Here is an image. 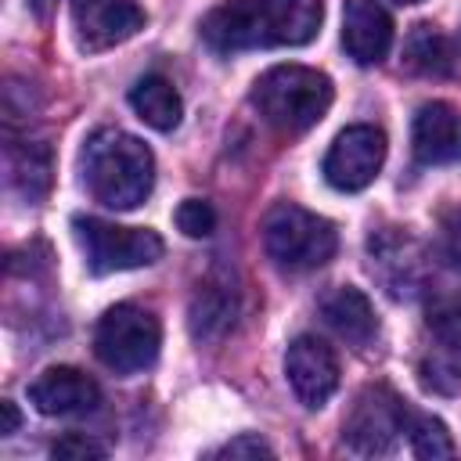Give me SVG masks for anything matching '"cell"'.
Listing matches in <instances>:
<instances>
[{
	"mask_svg": "<svg viewBox=\"0 0 461 461\" xmlns=\"http://www.w3.org/2000/svg\"><path fill=\"white\" fill-rule=\"evenodd\" d=\"M79 173L94 202L108 209H137L155 187V155L140 137L104 126L83 140Z\"/></svg>",
	"mask_w": 461,
	"mask_h": 461,
	"instance_id": "obj_2",
	"label": "cell"
},
{
	"mask_svg": "<svg viewBox=\"0 0 461 461\" xmlns=\"http://www.w3.org/2000/svg\"><path fill=\"white\" fill-rule=\"evenodd\" d=\"M321 0H230L205 14L202 40L220 50L252 47H303L321 32Z\"/></svg>",
	"mask_w": 461,
	"mask_h": 461,
	"instance_id": "obj_1",
	"label": "cell"
},
{
	"mask_svg": "<svg viewBox=\"0 0 461 461\" xmlns=\"http://www.w3.org/2000/svg\"><path fill=\"white\" fill-rule=\"evenodd\" d=\"M130 108L137 112V119H144L158 133L176 130V122L184 115V101H180L176 86L158 72H151L130 86Z\"/></svg>",
	"mask_w": 461,
	"mask_h": 461,
	"instance_id": "obj_16",
	"label": "cell"
},
{
	"mask_svg": "<svg viewBox=\"0 0 461 461\" xmlns=\"http://www.w3.org/2000/svg\"><path fill=\"white\" fill-rule=\"evenodd\" d=\"M187 324H191V335L198 342H216L223 339L230 328H234V317H238V292L230 281H216V277H205L194 295H191V310H187Z\"/></svg>",
	"mask_w": 461,
	"mask_h": 461,
	"instance_id": "obj_14",
	"label": "cell"
},
{
	"mask_svg": "<svg viewBox=\"0 0 461 461\" xmlns=\"http://www.w3.org/2000/svg\"><path fill=\"white\" fill-rule=\"evenodd\" d=\"M342 47L357 65H378L393 47V18L378 0H346Z\"/></svg>",
	"mask_w": 461,
	"mask_h": 461,
	"instance_id": "obj_12",
	"label": "cell"
},
{
	"mask_svg": "<svg viewBox=\"0 0 461 461\" xmlns=\"http://www.w3.org/2000/svg\"><path fill=\"white\" fill-rule=\"evenodd\" d=\"M429 324L432 328H461V292H447L436 303H429Z\"/></svg>",
	"mask_w": 461,
	"mask_h": 461,
	"instance_id": "obj_24",
	"label": "cell"
},
{
	"mask_svg": "<svg viewBox=\"0 0 461 461\" xmlns=\"http://www.w3.org/2000/svg\"><path fill=\"white\" fill-rule=\"evenodd\" d=\"M335 86L306 65H274L252 83V104L281 133H306L331 108Z\"/></svg>",
	"mask_w": 461,
	"mask_h": 461,
	"instance_id": "obj_3",
	"label": "cell"
},
{
	"mask_svg": "<svg viewBox=\"0 0 461 461\" xmlns=\"http://www.w3.org/2000/svg\"><path fill=\"white\" fill-rule=\"evenodd\" d=\"M411 148H414V158L425 162V166L454 158L457 148H461L457 112L447 101H425L414 112V122H411Z\"/></svg>",
	"mask_w": 461,
	"mask_h": 461,
	"instance_id": "obj_13",
	"label": "cell"
},
{
	"mask_svg": "<svg viewBox=\"0 0 461 461\" xmlns=\"http://www.w3.org/2000/svg\"><path fill=\"white\" fill-rule=\"evenodd\" d=\"M176 227L187 238H209L216 230V209L205 198H184L176 205Z\"/></svg>",
	"mask_w": 461,
	"mask_h": 461,
	"instance_id": "obj_21",
	"label": "cell"
},
{
	"mask_svg": "<svg viewBox=\"0 0 461 461\" xmlns=\"http://www.w3.org/2000/svg\"><path fill=\"white\" fill-rule=\"evenodd\" d=\"M385 162V133L371 122L346 126L328 155H324V180L335 191H364Z\"/></svg>",
	"mask_w": 461,
	"mask_h": 461,
	"instance_id": "obj_8",
	"label": "cell"
},
{
	"mask_svg": "<svg viewBox=\"0 0 461 461\" xmlns=\"http://www.w3.org/2000/svg\"><path fill=\"white\" fill-rule=\"evenodd\" d=\"M407 439H411V450L418 457H454V439L447 432V425L432 414H418L407 421Z\"/></svg>",
	"mask_w": 461,
	"mask_h": 461,
	"instance_id": "obj_20",
	"label": "cell"
},
{
	"mask_svg": "<svg viewBox=\"0 0 461 461\" xmlns=\"http://www.w3.org/2000/svg\"><path fill=\"white\" fill-rule=\"evenodd\" d=\"M0 414H4L0 432H4V436H11V432L18 429V421H22V418H18V411H14V403H11V400H4V403H0Z\"/></svg>",
	"mask_w": 461,
	"mask_h": 461,
	"instance_id": "obj_27",
	"label": "cell"
},
{
	"mask_svg": "<svg viewBox=\"0 0 461 461\" xmlns=\"http://www.w3.org/2000/svg\"><path fill=\"white\" fill-rule=\"evenodd\" d=\"M285 375L292 393L299 396L303 407H324L331 400V393L339 389V360L331 353V346L317 335H299L292 339L288 353H285Z\"/></svg>",
	"mask_w": 461,
	"mask_h": 461,
	"instance_id": "obj_9",
	"label": "cell"
},
{
	"mask_svg": "<svg viewBox=\"0 0 461 461\" xmlns=\"http://www.w3.org/2000/svg\"><path fill=\"white\" fill-rule=\"evenodd\" d=\"M72 25L83 50H108L144 29V11L133 0H72Z\"/></svg>",
	"mask_w": 461,
	"mask_h": 461,
	"instance_id": "obj_10",
	"label": "cell"
},
{
	"mask_svg": "<svg viewBox=\"0 0 461 461\" xmlns=\"http://www.w3.org/2000/svg\"><path fill=\"white\" fill-rule=\"evenodd\" d=\"M367 249H371V267H382V263H393V259H396V252L389 249V238H385V234H378V238L371 234ZM414 281H418V263H396V277L389 281V292L400 295L403 285L414 288Z\"/></svg>",
	"mask_w": 461,
	"mask_h": 461,
	"instance_id": "obj_22",
	"label": "cell"
},
{
	"mask_svg": "<svg viewBox=\"0 0 461 461\" xmlns=\"http://www.w3.org/2000/svg\"><path fill=\"white\" fill-rule=\"evenodd\" d=\"M50 457L54 461H90V457H104V447L86 432H68L50 447Z\"/></svg>",
	"mask_w": 461,
	"mask_h": 461,
	"instance_id": "obj_23",
	"label": "cell"
},
{
	"mask_svg": "<svg viewBox=\"0 0 461 461\" xmlns=\"http://www.w3.org/2000/svg\"><path fill=\"white\" fill-rule=\"evenodd\" d=\"M72 230H76V241L94 274L151 267L166 249L162 238L148 227H119V223H108L97 216H76Z\"/></svg>",
	"mask_w": 461,
	"mask_h": 461,
	"instance_id": "obj_6",
	"label": "cell"
},
{
	"mask_svg": "<svg viewBox=\"0 0 461 461\" xmlns=\"http://www.w3.org/2000/svg\"><path fill=\"white\" fill-rule=\"evenodd\" d=\"M421 382L432 393H461V328H436V342L425 349Z\"/></svg>",
	"mask_w": 461,
	"mask_h": 461,
	"instance_id": "obj_18",
	"label": "cell"
},
{
	"mask_svg": "<svg viewBox=\"0 0 461 461\" xmlns=\"http://www.w3.org/2000/svg\"><path fill=\"white\" fill-rule=\"evenodd\" d=\"M7 180L22 198L40 202L50 187V148L43 140H7Z\"/></svg>",
	"mask_w": 461,
	"mask_h": 461,
	"instance_id": "obj_17",
	"label": "cell"
},
{
	"mask_svg": "<svg viewBox=\"0 0 461 461\" xmlns=\"http://www.w3.org/2000/svg\"><path fill=\"white\" fill-rule=\"evenodd\" d=\"M396 4H421V0H396Z\"/></svg>",
	"mask_w": 461,
	"mask_h": 461,
	"instance_id": "obj_28",
	"label": "cell"
},
{
	"mask_svg": "<svg viewBox=\"0 0 461 461\" xmlns=\"http://www.w3.org/2000/svg\"><path fill=\"white\" fill-rule=\"evenodd\" d=\"M403 61H407V68H414L421 76H447L454 65L450 40L436 25L418 22L403 40Z\"/></svg>",
	"mask_w": 461,
	"mask_h": 461,
	"instance_id": "obj_19",
	"label": "cell"
},
{
	"mask_svg": "<svg viewBox=\"0 0 461 461\" xmlns=\"http://www.w3.org/2000/svg\"><path fill=\"white\" fill-rule=\"evenodd\" d=\"M158 346H162V328H158L155 313L144 306H133V303H119V306L104 310V317L94 328L97 360L119 375L151 367L158 357Z\"/></svg>",
	"mask_w": 461,
	"mask_h": 461,
	"instance_id": "obj_5",
	"label": "cell"
},
{
	"mask_svg": "<svg viewBox=\"0 0 461 461\" xmlns=\"http://www.w3.org/2000/svg\"><path fill=\"white\" fill-rule=\"evenodd\" d=\"M439 241H443V256L450 259V267L461 270V205L450 209L443 216V227H439Z\"/></svg>",
	"mask_w": 461,
	"mask_h": 461,
	"instance_id": "obj_25",
	"label": "cell"
},
{
	"mask_svg": "<svg viewBox=\"0 0 461 461\" xmlns=\"http://www.w3.org/2000/svg\"><path fill=\"white\" fill-rule=\"evenodd\" d=\"M216 457H270L274 450L259 439V436H252V432H245V436H238V439H230V443H223L220 450H212Z\"/></svg>",
	"mask_w": 461,
	"mask_h": 461,
	"instance_id": "obj_26",
	"label": "cell"
},
{
	"mask_svg": "<svg viewBox=\"0 0 461 461\" xmlns=\"http://www.w3.org/2000/svg\"><path fill=\"white\" fill-rule=\"evenodd\" d=\"M29 400L47 418H72V414L97 411L101 385L90 375H83L79 367H47L29 385Z\"/></svg>",
	"mask_w": 461,
	"mask_h": 461,
	"instance_id": "obj_11",
	"label": "cell"
},
{
	"mask_svg": "<svg viewBox=\"0 0 461 461\" xmlns=\"http://www.w3.org/2000/svg\"><path fill=\"white\" fill-rule=\"evenodd\" d=\"M407 403L389 385H364L342 421V443L346 450L364 457L389 454L396 439L407 432Z\"/></svg>",
	"mask_w": 461,
	"mask_h": 461,
	"instance_id": "obj_7",
	"label": "cell"
},
{
	"mask_svg": "<svg viewBox=\"0 0 461 461\" xmlns=\"http://www.w3.org/2000/svg\"><path fill=\"white\" fill-rule=\"evenodd\" d=\"M263 245L267 256L285 270H317L335 256L339 234L331 220L295 202H281L263 220Z\"/></svg>",
	"mask_w": 461,
	"mask_h": 461,
	"instance_id": "obj_4",
	"label": "cell"
},
{
	"mask_svg": "<svg viewBox=\"0 0 461 461\" xmlns=\"http://www.w3.org/2000/svg\"><path fill=\"white\" fill-rule=\"evenodd\" d=\"M321 313H324V321H328L346 342H353L357 349H364V346L378 335L375 306H371V299H367L360 288H353V285H342V288H335L331 295H324Z\"/></svg>",
	"mask_w": 461,
	"mask_h": 461,
	"instance_id": "obj_15",
	"label": "cell"
}]
</instances>
